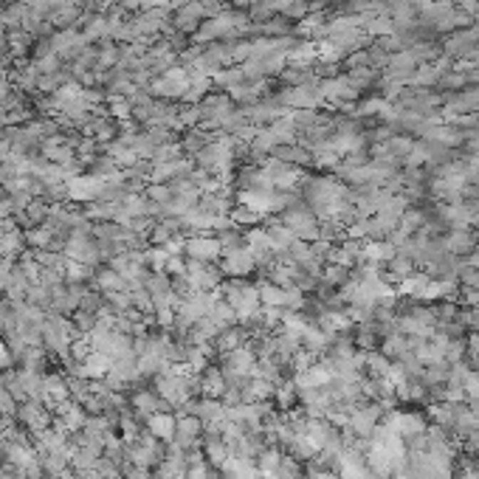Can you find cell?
Here are the masks:
<instances>
[{"instance_id": "6da1fadb", "label": "cell", "mask_w": 479, "mask_h": 479, "mask_svg": "<svg viewBox=\"0 0 479 479\" xmlns=\"http://www.w3.org/2000/svg\"><path fill=\"white\" fill-rule=\"evenodd\" d=\"M147 428L158 440H170L175 434V415H153V418L147 420Z\"/></svg>"}, {"instance_id": "7a4b0ae2", "label": "cell", "mask_w": 479, "mask_h": 479, "mask_svg": "<svg viewBox=\"0 0 479 479\" xmlns=\"http://www.w3.org/2000/svg\"><path fill=\"white\" fill-rule=\"evenodd\" d=\"M17 409H20V403L14 401V395H11L6 386H0V415H6V418H17Z\"/></svg>"}]
</instances>
